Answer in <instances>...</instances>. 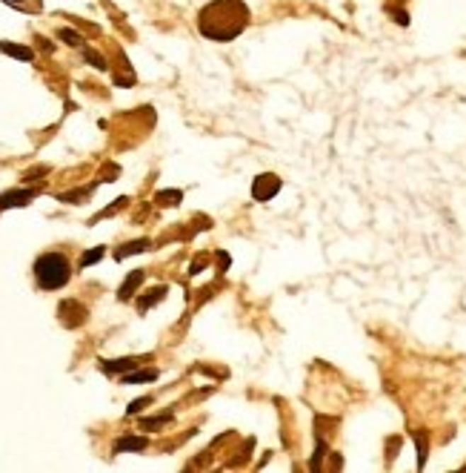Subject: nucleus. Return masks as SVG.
Masks as SVG:
<instances>
[{
    "instance_id": "5",
    "label": "nucleus",
    "mask_w": 466,
    "mask_h": 473,
    "mask_svg": "<svg viewBox=\"0 0 466 473\" xmlns=\"http://www.w3.org/2000/svg\"><path fill=\"white\" fill-rule=\"evenodd\" d=\"M140 279H143V273H135V276H132V279L123 284V290H120V299H126V296H129V293L137 287V282H140Z\"/></svg>"
},
{
    "instance_id": "4",
    "label": "nucleus",
    "mask_w": 466,
    "mask_h": 473,
    "mask_svg": "<svg viewBox=\"0 0 466 473\" xmlns=\"http://www.w3.org/2000/svg\"><path fill=\"white\" fill-rule=\"evenodd\" d=\"M4 52H9V55H15V57H23V60H32V52L29 49H23V46H9V43H4L0 46Z\"/></svg>"
},
{
    "instance_id": "6",
    "label": "nucleus",
    "mask_w": 466,
    "mask_h": 473,
    "mask_svg": "<svg viewBox=\"0 0 466 473\" xmlns=\"http://www.w3.org/2000/svg\"><path fill=\"white\" fill-rule=\"evenodd\" d=\"M123 447H135V450H140V447H146V442H143V439H126V442H118V450H123Z\"/></svg>"
},
{
    "instance_id": "7",
    "label": "nucleus",
    "mask_w": 466,
    "mask_h": 473,
    "mask_svg": "<svg viewBox=\"0 0 466 473\" xmlns=\"http://www.w3.org/2000/svg\"><path fill=\"white\" fill-rule=\"evenodd\" d=\"M154 376H158V373H154V370H146V373H137V376H126V382H149V379H154Z\"/></svg>"
},
{
    "instance_id": "3",
    "label": "nucleus",
    "mask_w": 466,
    "mask_h": 473,
    "mask_svg": "<svg viewBox=\"0 0 466 473\" xmlns=\"http://www.w3.org/2000/svg\"><path fill=\"white\" fill-rule=\"evenodd\" d=\"M4 4L15 6V9H23V12H38L40 9V0H4Z\"/></svg>"
},
{
    "instance_id": "8",
    "label": "nucleus",
    "mask_w": 466,
    "mask_h": 473,
    "mask_svg": "<svg viewBox=\"0 0 466 473\" xmlns=\"http://www.w3.org/2000/svg\"><path fill=\"white\" fill-rule=\"evenodd\" d=\"M101 255H103V247H98V250H92V252H89V255L84 258V264H92V261H98Z\"/></svg>"
},
{
    "instance_id": "1",
    "label": "nucleus",
    "mask_w": 466,
    "mask_h": 473,
    "mask_svg": "<svg viewBox=\"0 0 466 473\" xmlns=\"http://www.w3.org/2000/svg\"><path fill=\"white\" fill-rule=\"evenodd\" d=\"M35 279L43 290H60L72 279V264L63 252H43L35 261Z\"/></svg>"
},
{
    "instance_id": "2",
    "label": "nucleus",
    "mask_w": 466,
    "mask_h": 473,
    "mask_svg": "<svg viewBox=\"0 0 466 473\" xmlns=\"http://www.w3.org/2000/svg\"><path fill=\"white\" fill-rule=\"evenodd\" d=\"M278 189H280V181H278L275 175H261V178L255 181V198H258V201L272 198Z\"/></svg>"
}]
</instances>
